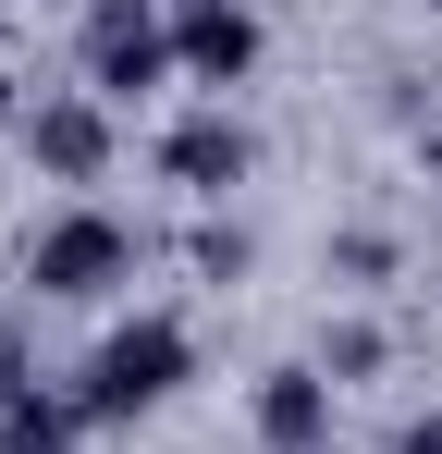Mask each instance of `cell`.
<instances>
[{"mask_svg": "<svg viewBox=\"0 0 442 454\" xmlns=\"http://www.w3.org/2000/svg\"><path fill=\"white\" fill-rule=\"evenodd\" d=\"M172 50H185V74L233 86L258 62V25H246V0H185V25H172Z\"/></svg>", "mask_w": 442, "mask_h": 454, "instance_id": "obj_4", "label": "cell"}, {"mask_svg": "<svg viewBox=\"0 0 442 454\" xmlns=\"http://www.w3.org/2000/svg\"><path fill=\"white\" fill-rule=\"evenodd\" d=\"M136 270V246H123V222H99V209H74V222L37 233V295H111Z\"/></svg>", "mask_w": 442, "mask_h": 454, "instance_id": "obj_3", "label": "cell"}, {"mask_svg": "<svg viewBox=\"0 0 442 454\" xmlns=\"http://www.w3.org/2000/svg\"><path fill=\"white\" fill-rule=\"evenodd\" d=\"M185 62L172 50V25L147 12V0H99V25H86V74H99V98H136V86H160Z\"/></svg>", "mask_w": 442, "mask_h": 454, "instance_id": "obj_2", "label": "cell"}, {"mask_svg": "<svg viewBox=\"0 0 442 454\" xmlns=\"http://www.w3.org/2000/svg\"><path fill=\"white\" fill-rule=\"evenodd\" d=\"M0 123H12V74H0Z\"/></svg>", "mask_w": 442, "mask_h": 454, "instance_id": "obj_10", "label": "cell"}, {"mask_svg": "<svg viewBox=\"0 0 442 454\" xmlns=\"http://www.w3.org/2000/svg\"><path fill=\"white\" fill-rule=\"evenodd\" d=\"M406 454H442V418H418V430H406Z\"/></svg>", "mask_w": 442, "mask_h": 454, "instance_id": "obj_9", "label": "cell"}, {"mask_svg": "<svg viewBox=\"0 0 442 454\" xmlns=\"http://www.w3.org/2000/svg\"><path fill=\"white\" fill-rule=\"evenodd\" d=\"M430 12H442V0H430Z\"/></svg>", "mask_w": 442, "mask_h": 454, "instance_id": "obj_11", "label": "cell"}, {"mask_svg": "<svg viewBox=\"0 0 442 454\" xmlns=\"http://www.w3.org/2000/svg\"><path fill=\"white\" fill-rule=\"evenodd\" d=\"M74 418H86V405H50V393H12V405H0V454H62V442H74Z\"/></svg>", "mask_w": 442, "mask_h": 454, "instance_id": "obj_8", "label": "cell"}, {"mask_svg": "<svg viewBox=\"0 0 442 454\" xmlns=\"http://www.w3.org/2000/svg\"><path fill=\"white\" fill-rule=\"evenodd\" d=\"M25 136H37V160H50L62 184H86V172L111 160V123H99V98H50V111L25 123Z\"/></svg>", "mask_w": 442, "mask_h": 454, "instance_id": "obj_5", "label": "cell"}, {"mask_svg": "<svg viewBox=\"0 0 442 454\" xmlns=\"http://www.w3.org/2000/svg\"><path fill=\"white\" fill-rule=\"evenodd\" d=\"M320 418H332V380H320V369H271V393H258V442H271V454H307Z\"/></svg>", "mask_w": 442, "mask_h": 454, "instance_id": "obj_6", "label": "cell"}, {"mask_svg": "<svg viewBox=\"0 0 442 454\" xmlns=\"http://www.w3.org/2000/svg\"><path fill=\"white\" fill-rule=\"evenodd\" d=\"M172 184H197V197H233V184H246V136H233V123H172Z\"/></svg>", "mask_w": 442, "mask_h": 454, "instance_id": "obj_7", "label": "cell"}, {"mask_svg": "<svg viewBox=\"0 0 442 454\" xmlns=\"http://www.w3.org/2000/svg\"><path fill=\"white\" fill-rule=\"evenodd\" d=\"M185 356H197V344H185L172 319H123V332L86 356V418H136V405H160V393L185 380Z\"/></svg>", "mask_w": 442, "mask_h": 454, "instance_id": "obj_1", "label": "cell"}]
</instances>
